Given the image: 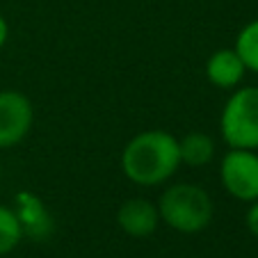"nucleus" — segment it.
Listing matches in <instances>:
<instances>
[{"mask_svg":"<svg viewBox=\"0 0 258 258\" xmlns=\"http://www.w3.org/2000/svg\"><path fill=\"white\" fill-rule=\"evenodd\" d=\"M178 167V137L160 128L137 133L121 151L123 176L142 187L162 185L176 174Z\"/></svg>","mask_w":258,"mask_h":258,"instance_id":"obj_1","label":"nucleus"},{"mask_svg":"<svg viewBox=\"0 0 258 258\" xmlns=\"http://www.w3.org/2000/svg\"><path fill=\"white\" fill-rule=\"evenodd\" d=\"M160 222L178 233H199L213 222V199L195 183H176L158 201Z\"/></svg>","mask_w":258,"mask_h":258,"instance_id":"obj_2","label":"nucleus"},{"mask_svg":"<svg viewBox=\"0 0 258 258\" xmlns=\"http://www.w3.org/2000/svg\"><path fill=\"white\" fill-rule=\"evenodd\" d=\"M219 131L231 149L258 151V87L249 85L231 94L219 117Z\"/></svg>","mask_w":258,"mask_h":258,"instance_id":"obj_3","label":"nucleus"},{"mask_svg":"<svg viewBox=\"0 0 258 258\" xmlns=\"http://www.w3.org/2000/svg\"><path fill=\"white\" fill-rule=\"evenodd\" d=\"M222 185L233 199L251 201L258 199V153L249 149H229L219 167Z\"/></svg>","mask_w":258,"mask_h":258,"instance_id":"obj_4","label":"nucleus"},{"mask_svg":"<svg viewBox=\"0 0 258 258\" xmlns=\"http://www.w3.org/2000/svg\"><path fill=\"white\" fill-rule=\"evenodd\" d=\"M34 121L32 103L16 89L0 92V149H12L28 137Z\"/></svg>","mask_w":258,"mask_h":258,"instance_id":"obj_5","label":"nucleus"},{"mask_svg":"<svg viewBox=\"0 0 258 258\" xmlns=\"http://www.w3.org/2000/svg\"><path fill=\"white\" fill-rule=\"evenodd\" d=\"M14 213L21 222V231H23V238L30 240H48L55 231V222L50 210L46 208L44 199L39 195H34L30 190L16 192L14 197Z\"/></svg>","mask_w":258,"mask_h":258,"instance_id":"obj_6","label":"nucleus"},{"mask_svg":"<svg viewBox=\"0 0 258 258\" xmlns=\"http://www.w3.org/2000/svg\"><path fill=\"white\" fill-rule=\"evenodd\" d=\"M117 222L121 231L131 238H146L160 224V213L158 206L149 199H128L119 206Z\"/></svg>","mask_w":258,"mask_h":258,"instance_id":"obj_7","label":"nucleus"},{"mask_svg":"<svg viewBox=\"0 0 258 258\" xmlns=\"http://www.w3.org/2000/svg\"><path fill=\"white\" fill-rule=\"evenodd\" d=\"M244 73H247V67L242 64L235 48L215 50L206 62V78L219 89H235L242 83Z\"/></svg>","mask_w":258,"mask_h":258,"instance_id":"obj_8","label":"nucleus"},{"mask_svg":"<svg viewBox=\"0 0 258 258\" xmlns=\"http://www.w3.org/2000/svg\"><path fill=\"white\" fill-rule=\"evenodd\" d=\"M178 153H180V165L204 167L215 156V142L206 133H187L185 137L178 140Z\"/></svg>","mask_w":258,"mask_h":258,"instance_id":"obj_9","label":"nucleus"},{"mask_svg":"<svg viewBox=\"0 0 258 258\" xmlns=\"http://www.w3.org/2000/svg\"><path fill=\"white\" fill-rule=\"evenodd\" d=\"M235 53L240 55L247 71L258 73V19L249 21L235 37Z\"/></svg>","mask_w":258,"mask_h":258,"instance_id":"obj_10","label":"nucleus"},{"mask_svg":"<svg viewBox=\"0 0 258 258\" xmlns=\"http://www.w3.org/2000/svg\"><path fill=\"white\" fill-rule=\"evenodd\" d=\"M21 240H23V231L14 208L0 206V256L14 251Z\"/></svg>","mask_w":258,"mask_h":258,"instance_id":"obj_11","label":"nucleus"},{"mask_svg":"<svg viewBox=\"0 0 258 258\" xmlns=\"http://www.w3.org/2000/svg\"><path fill=\"white\" fill-rule=\"evenodd\" d=\"M244 222H247V229L251 235H256L258 238V199L251 201V206H249L247 215H244Z\"/></svg>","mask_w":258,"mask_h":258,"instance_id":"obj_12","label":"nucleus"},{"mask_svg":"<svg viewBox=\"0 0 258 258\" xmlns=\"http://www.w3.org/2000/svg\"><path fill=\"white\" fill-rule=\"evenodd\" d=\"M7 37H10V28H7V21H5V16L0 14V48L5 46Z\"/></svg>","mask_w":258,"mask_h":258,"instance_id":"obj_13","label":"nucleus"}]
</instances>
